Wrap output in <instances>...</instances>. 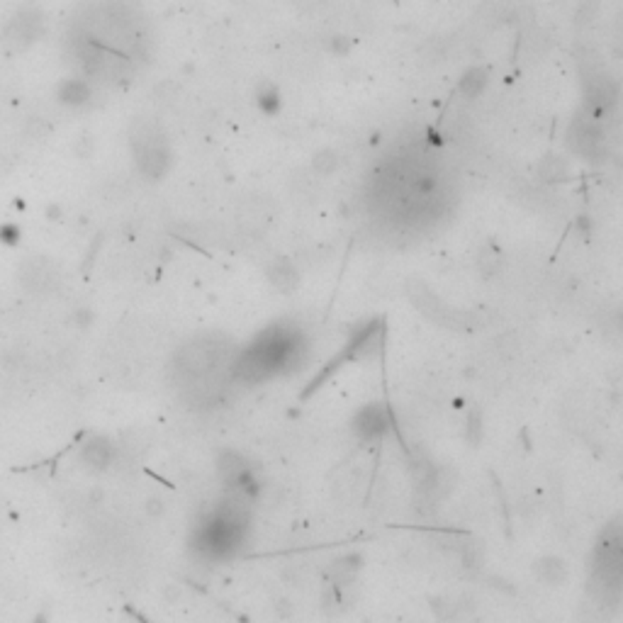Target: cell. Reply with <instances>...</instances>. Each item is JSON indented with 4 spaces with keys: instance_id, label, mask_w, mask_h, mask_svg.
I'll use <instances>...</instances> for the list:
<instances>
[{
    "instance_id": "ba28073f",
    "label": "cell",
    "mask_w": 623,
    "mask_h": 623,
    "mask_svg": "<svg viewBox=\"0 0 623 623\" xmlns=\"http://www.w3.org/2000/svg\"><path fill=\"white\" fill-rule=\"evenodd\" d=\"M485 83H487V73H485L482 69H473V71H468V73L463 76L461 93H463V95H468V97H475L480 90H482Z\"/></svg>"
},
{
    "instance_id": "6da1fadb",
    "label": "cell",
    "mask_w": 623,
    "mask_h": 623,
    "mask_svg": "<svg viewBox=\"0 0 623 623\" xmlns=\"http://www.w3.org/2000/svg\"><path fill=\"white\" fill-rule=\"evenodd\" d=\"M407 295L412 299V304L422 312L424 316H429L434 324L444 326V329L451 331H473L475 326H480V319L473 314V312L458 309L446 304L444 299L436 292H431L429 287L424 285L422 280H409L407 285Z\"/></svg>"
},
{
    "instance_id": "5b68a950",
    "label": "cell",
    "mask_w": 623,
    "mask_h": 623,
    "mask_svg": "<svg viewBox=\"0 0 623 623\" xmlns=\"http://www.w3.org/2000/svg\"><path fill=\"white\" fill-rule=\"evenodd\" d=\"M268 275H271L273 285L280 287L283 292H287V290H295V287H297V283H299L297 271H295V268L290 266V263H285V261H280V263L273 266Z\"/></svg>"
},
{
    "instance_id": "52a82bcc",
    "label": "cell",
    "mask_w": 623,
    "mask_h": 623,
    "mask_svg": "<svg viewBox=\"0 0 623 623\" xmlns=\"http://www.w3.org/2000/svg\"><path fill=\"white\" fill-rule=\"evenodd\" d=\"M358 557H343V560H336L334 565H331V577H334L336 584H346L351 582L353 577H356L358 572Z\"/></svg>"
},
{
    "instance_id": "277c9868",
    "label": "cell",
    "mask_w": 623,
    "mask_h": 623,
    "mask_svg": "<svg viewBox=\"0 0 623 623\" xmlns=\"http://www.w3.org/2000/svg\"><path fill=\"white\" fill-rule=\"evenodd\" d=\"M616 100V85L611 83L606 76H592V81L587 83V93H584V102H587V117L597 119L604 117L606 112L614 107Z\"/></svg>"
},
{
    "instance_id": "9c48e42d",
    "label": "cell",
    "mask_w": 623,
    "mask_h": 623,
    "mask_svg": "<svg viewBox=\"0 0 623 623\" xmlns=\"http://www.w3.org/2000/svg\"><path fill=\"white\" fill-rule=\"evenodd\" d=\"M336 156L334 154H329V151H324V154H319L316 156V161H314V166H316V171H321V176H326V173H331L336 168Z\"/></svg>"
},
{
    "instance_id": "3957f363",
    "label": "cell",
    "mask_w": 623,
    "mask_h": 623,
    "mask_svg": "<svg viewBox=\"0 0 623 623\" xmlns=\"http://www.w3.org/2000/svg\"><path fill=\"white\" fill-rule=\"evenodd\" d=\"M136 141H139V149H136L139 166L144 168L149 176L163 173V168L168 166V149H166V144H163L161 136H158L154 129H149L146 134L136 136Z\"/></svg>"
},
{
    "instance_id": "8992f818",
    "label": "cell",
    "mask_w": 623,
    "mask_h": 623,
    "mask_svg": "<svg viewBox=\"0 0 623 623\" xmlns=\"http://www.w3.org/2000/svg\"><path fill=\"white\" fill-rule=\"evenodd\" d=\"M538 575H540V579H543V582H548V584H560L562 579H565V565H562L560 560H555V557H548V560H543L538 565Z\"/></svg>"
},
{
    "instance_id": "7a4b0ae2",
    "label": "cell",
    "mask_w": 623,
    "mask_h": 623,
    "mask_svg": "<svg viewBox=\"0 0 623 623\" xmlns=\"http://www.w3.org/2000/svg\"><path fill=\"white\" fill-rule=\"evenodd\" d=\"M40 32H42V15L32 8L20 10V13L10 20V25L5 27V44H10L13 49H25L37 40Z\"/></svg>"
}]
</instances>
